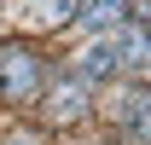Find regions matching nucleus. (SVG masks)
Masks as SVG:
<instances>
[{"instance_id": "obj_1", "label": "nucleus", "mask_w": 151, "mask_h": 145, "mask_svg": "<svg viewBox=\"0 0 151 145\" xmlns=\"http://www.w3.org/2000/svg\"><path fill=\"white\" fill-rule=\"evenodd\" d=\"M35 93H41V58L29 47H0V99L29 105Z\"/></svg>"}, {"instance_id": "obj_7", "label": "nucleus", "mask_w": 151, "mask_h": 145, "mask_svg": "<svg viewBox=\"0 0 151 145\" xmlns=\"http://www.w3.org/2000/svg\"><path fill=\"white\" fill-rule=\"evenodd\" d=\"M12 145H35V139H12Z\"/></svg>"}, {"instance_id": "obj_6", "label": "nucleus", "mask_w": 151, "mask_h": 145, "mask_svg": "<svg viewBox=\"0 0 151 145\" xmlns=\"http://www.w3.org/2000/svg\"><path fill=\"white\" fill-rule=\"evenodd\" d=\"M81 110V87H58L52 93V116H76Z\"/></svg>"}, {"instance_id": "obj_4", "label": "nucleus", "mask_w": 151, "mask_h": 145, "mask_svg": "<svg viewBox=\"0 0 151 145\" xmlns=\"http://www.w3.org/2000/svg\"><path fill=\"white\" fill-rule=\"evenodd\" d=\"M76 6H81V0H35V23L58 29V23H70V18H76Z\"/></svg>"}, {"instance_id": "obj_5", "label": "nucleus", "mask_w": 151, "mask_h": 145, "mask_svg": "<svg viewBox=\"0 0 151 145\" xmlns=\"http://www.w3.org/2000/svg\"><path fill=\"white\" fill-rule=\"evenodd\" d=\"M128 105H134V116H128L134 134H145V139H151V93H139V99H128Z\"/></svg>"}, {"instance_id": "obj_3", "label": "nucleus", "mask_w": 151, "mask_h": 145, "mask_svg": "<svg viewBox=\"0 0 151 145\" xmlns=\"http://www.w3.org/2000/svg\"><path fill=\"white\" fill-rule=\"evenodd\" d=\"M116 64H122V58H116V41H99V47H87V52H81V64H76V70L93 81V75H111Z\"/></svg>"}, {"instance_id": "obj_2", "label": "nucleus", "mask_w": 151, "mask_h": 145, "mask_svg": "<svg viewBox=\"0 0 151 145\" xmlns=\"http://www.w3.org/2000/svg\"><path fill=\"white\" fill-rule=\"evenodd\" d=\"M122 12H128V0H81L76 6V23L81 29H116Z\"/></svg>"}]
</instances>
